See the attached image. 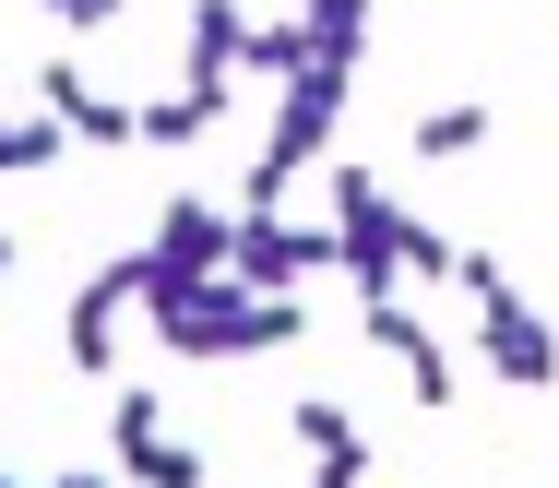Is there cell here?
Instances as JSON below:
<instances>
[{
  "label": "cell",
  "instance_id": "1",
  "mask_svg": "<svg viewBox=\"0 0 559 488\" xmlns=\"http://www.w3.org/2000/svg\"><path fill=\"white\" fill-rule=\"evenodd\" d=\"M143 310H155V334L179 346V358H262V346H298L310 334V310H298V286L286 298H262V286H167V274H143Z\"/></svg>",
  "mask_w": 559,
  "mask_h": 488
},
{
  "label": "cell",
  "instance_id": "2",
  "mask_svg": "<svg viewBox=\"0 0 559 488\" xmlns=\"http://www.w3.org/2000/svg\"><path fill=\"white\" fill-rule=\"evenodd\" d=\"M334 108H345V60H310V72H286V108L262 131V155H250V203H274L298 167H322V143H334Z\"/></svg>",
  "mask_w": 559,
  "mask_h": 488
},
{
  "label": "cell",
  "instance_id": "3",
  "mask_svg": "<svg viewBox=\"0 0 559 488\" xmlns=\"http://www.w3.org/2000/svg\"><path fill=\"white\" fill-rule=\"evenodd\" d=\"M334 262L369 298H393V274H405V203H381L369 167H334Z\"/></svg>",
  "mask_w": 559,
  "mask_h": 488
},
{
  "label": "cell",
  "instance_id": "4",
  "mask_svg": "<svg viewBox=\"0 0 559 488\" xmlns=\"http://www.w3.org/2000/svg\"><path fill=\"white\" fill-rule=\"evenodd\" d=\"M322 262H334V227H322V239H310V227H274V203H250V215H238V239H226V274H238V286H262V298H286V286H298V274H322Z\"/></svg>",
  "mask_w": 559,
  "mask_h": 488
},
{
  "label": "cell",
  "instance_id": "5",
  "mask_svg": "<svg viewBox=\"0 0 559 488\" xmlns=\"http://www.w3.org/2000/svg\"><path fill=\"white\" fill-rule=\"evenodd\" d=\"M476 358L500 369V381H524V393H548V381H559V334L500 286V298H476Z\"/></svg>",
  "mask_w": 559,
  "mask_h": 488
},
{
  "label": "cell",
  "instance_id": "6",
  "mask_svg": "<svg viewBox=\"0 0 559 488\" xmlns=\"http://www.w3.org/2000/svg\"><path fill=\"white\" fill-rule=\"evenodd\" d=\"M143 274H155V262L131 250V262H108V274L72 286V322H60V358H72V369H108V358H119V310L143 298Z\"/></svg>",
  "mask_w": 559,
  "mask_h": 488
},
{
  "label": "cell",
  "instance_id": "7",
  "mask_svg": "<svg viewBox=\"0 0 559 488\" xmlns=\"http://www.w3.org/2000/svg\"><path fill=\"white\" fill-rule=\"evenodd\" d=\"M108 441H119V465H131L143 488H203V453H191V441H167V405H155V393H119Z\"/></svg>",
  "mask_w": 559,
  "mask_h": 488
},
{
  "label": "cell",
  "instance_id": "8",
  "mask_svg": "<svg viewBox=\"0 0 559 488\" xmlns=\"http://www.w3.org/2000/svg\"><path fill=\"white\" fill-rule=\"evenodd\" d=\"M226 239H238V215H215V203H167L143 262H155L167 286H203V274H226Z\"/></svg>",
  "mask_w": 559,
  "mask_h": 488
},
{
  "label": "cell",
  "instance_id": "9",
  "mask_svg": "<svg viewBox=\"0 0 559 488\" xmlns=\"http://www.w3.org/2000/svg\"><path fill=\"white\" fill-rule=\"evenodd\" d=\"M369 346L417 381V405H452V358H441V334L417 322V310H393V298H369Z\"/></svg>",
  "mask_w": 559,
  "mask_h": 488
},
{
  "label": "cell",
  "instance_id": "10",
  "mask_svg": "<svg viewBox=\"0 0 559 488\" xmlns=\"http://www.w3.org/2000/svg\"><path fill=\"white\" fill-rule=\"evenodd\" d=\"M36 96H48V120L72 131V143H143V120H131L119 96H96L72 60H48V72H36Z\"/></svg>",
  "mask_w": 559,
  "mask_h": 488
},
{
  "label": "cell",
  "instance_id": "11",
  "mask_svg": "<svg viewBox=\"0 0 559 488\" xmlns=\"http://www.w3.org/2000/svg\"><path fill=\"white\" fill-rule=\"evenodd\" d=\"M238 48H250V12L238 0H191V84H238Z\"/></svg>",
  "mask_w": 559,
  "mask_h": 488
},
{
  "label": "cell",
  "instance_id": "12",
  "mask_svg": "<svg viewBox=\"0 0 559 488\" xmlns=\"http://www.w3.org/2000/svg\"><path fill=\"white\" fill-rule=\"evenodd\" d=\"M143 120V143H203V131L226 120V84H179V96H155V108H131Z\"/></svg>",
  "mask_w": 559,
  "mask_h": 488
},
{
  "label": "cell",
  "instance_id": "13",
  "mask_svg": "<svg viewBox=\"0 0 559 488\" xmlns=\"http://www.w3.org/2000/svg\"><path fill=\"white\" fill-rule=\"evenodd\" d=\"M298 24H310V60H369V0H298Z\"/></svg>",
  "mask_w": 559,
  "mask_h": 488
},
{
  "label": "cell",
  "instance_id": "14",
  "mask_svg": "<svg viewBox=\"0 0 559 488\" xmlns=\"http://www.w3.org/2000/svg\"><path fill=\"white\" fill-rule=\"evenodd\" d=\"M238 72H310V24H250V48H238Z\"/></svg>",
  "mask_w": 559,
  "mask_h": 488
},
{
  "label": "cell",
  "instance_id": "15",
  "mask_svg": "<svg viewBox=\"0 0 559 488\" xmlns=\"http://www.w3.org/2000/svg\"><path fill=\"white\" fill-rule=\"evenodd\" d=\"M476 143H488V108H429V120H417V155H476Z\"/></svg>",
  "mask_w": 559,
  "mask_h": 488
},
{
  "label": "cell",
  "instance_id": "16",
  "mask_svg": "<svg viewBox=\"0 0 559 488\" xmlns=\"http://www.w3.org/2000/svg\"><path fill=\"white\" fill-rule=\"evenodd\" d=\"M286 429L310 441V465H322V453H345V441H357V417H345L334 393H310V405H286Z\"/></svg>",
  "mask_w": 559,
  "mask_h": 488
},
{
  "label": "cell",
  "instance_id": "17",
  "mask_svg": "<svg viewBox=\"0 0 559 488\" xmlns=\"http://www.w3.org/2000/svg\"><path fill=\"white\" fill-rule=\"evenodd\" d=\"M60 143H72L60 120H0V167H48Z\"/></svg>",
  "mask_w": 559,
  "mask_h": 488
},
{
  "label": "cell",
  "instance_id": "18",
  "mask_svg": "<svg viewBox=\"0 0 559 488\" xmlns=\"http://www.w3.org/2000/svg\"><path fill=\"white\" fill-rule=\"evenodd\" d=\"M405 274H452V239H441V227H417V215H405Z\"/></svg>",
  "mask_w": 559,
  "mask_h": 488
},
{
  "label": "cell",
  "instance_id": "19",
  "mask_svg": "<svg viewBox=\"0 0 559 488\" xmlns=\"http://www.w3.org/2000/svg\"><path fill=\"white\" fill-rule=\"evenodd\" d=\"M48 12H60L72 36H96V24H119V0H48Z\"/></svg>",
  "mask_w": 559,
  "mask_h": 488
},
{
  "label": "cell",
  "instance_id": "20",
  "mask_svg": "<svg viewBox=\"0 0 559 488\" xmlns=\"http://www.w3.org/2000/svg\"><path fill=\"white\" fill-rule=\"evenodd\" d=\"M60 488H108V477H60Z\"/></svg>",
  "mask_w": 559,
  "mask_h": 488
},
{
  "label": "cell",
  "instance_id": "21",
  "mask_svg": "<svg viewBox=\"0 0 559 488\" xmlns=\"http://www.w3.org/2000/svg\"><path fill=\"white\" fill-rule=\"evenodd\" d=\"M0 274H12V239H0Z\"/></svg>",
  "mask_w": 559,
  "mask_h": 488
}]
</instances>
